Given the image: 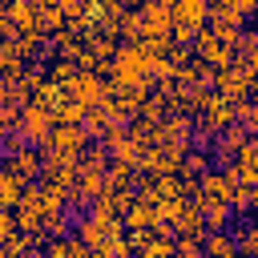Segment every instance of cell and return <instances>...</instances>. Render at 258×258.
I'll return each instance as SVG.
<instances>
[{
  "label": "cell",
  "instance_id": "e0dca14e",
  "mask_svg": "<svg viewBox=\"0 0 258 258\" xmlns=\"http://www.w3.org/2000/svg\"><path fill=\"white\" fill-rule=\"evenodd\" d=\"M44 258H73L69 238H48V242H44Z\"/></svg>",
  "mask_w": 258,
  "mask_h": 258
},
{
  "label": "cell",
  "instance_id": "8992f818",
  "mask_svg": "<svg viewBox=\"0 0 258 258\" xmlns=\"http://www.w3.org/2000/svg\"><path fill=\"white\" fill-rule=\"evenodd\" d=\"M24 181L8 169V165H0V210H16L20 206V198H24Z\"/></svg>",
  "mask_w": 258,
  "mask_h": 258
},
{
  "label": "cell",
  "instance_id": "5b68a950",
  "mask_svg": "<svg viewBox=\"0 0 258 258\" xmlns=\"http://www.w3.org/2000/svg\"><path fill=\"white\" fill-rule=\"evenodd\" d=\"M173 230H177V238H198V242H206V218H202V210L189 202V206L181 210V218L173 222Z\"/></svg>",
  "mask_w": 258,
  "mask_h": 258
},
{
  "label": "cell",
  "instance_id": "52a82bcc",
  "mask_svg": "<svg viewBox=\"0 0 258 258\" xmlns=\"http://www.w3.org/2000/svg\"><path fill=\"white\" fill-rule=\"evenodd\" d=\"M8 169L24 181V185H32L36 177H40V169H44V161H40V153H32V149H24V153H16L12 161H8Z\"/></svg>",
  "mask_w": 258,
  "mask_h": 258
},
{
  "label": "cell",
  "instance_id": "30bf717a",
  "mask_svg": "<svg viewBox=\"0 0 258 258\" xmlns=\"http://www.w3.org/2000/svg\"><path fill=\"white\" fill-rule=\"evenodd\" d=\"M56 125H85V117H89V105H81V101H73V97H64L60 105H56Z\"/></svg>",
  "mask_w": 258,
  "mask_h": 258
},
{
  "label": "cell",
  "instance_id": "3957f363",
  "mask_svg": "<svg viewBox=\"0 0 258 258\" xmlns=\"http://www.w3.org/2000/svg\"><path fill=\"white\" fill-rule=\"evenodd\" d=\"M230 125H234V101H226L222 93H210L206 105H202V121H198V129L210 133V137H218V133H226Z\"/></svg>",
  "mask_w": 258,
  "mask_h": 258
},
{
  "label": "cell",
  "instance_id": "d6986e66",
  "mask_svg": "<svg viewBox=\"0 0 258 258\" xmlns=\"http://www.w3.org/2000/svg\"><path fill=\"white\" fill-rule=\"evenodd\" d=\"M16 234V214L12 210H0V242H8Z\"/></svg>",
  "mask_w": 258,
  "mask_h": 258
},
{
  "label": "cell",
  "instance_id": "ac0fdd59",
  "mask_svg": "<svg viewBox=\"0 0 258 258\" xmlns=\"http://www.w3.org/2000/svg\"><path fill=\"white\" fill-rule=\"evenodd\" d=\"M141 258H177V254H173V242H161V238H157L153 246L141 250Z\"/></svg>",
  "mask_w": 258,
  "mask_h": 258
},
{
  "label": "cell",
  "instance_id": "2e32d148",
  "mask_svg": "<svg viewBox=\"0 0 258 258\" xmlns=\"http://www.w3.org/2000/svg\"><path fill=\"white\" fill-rule=\"evenodd\" d=\"M64 226H69V210H64V214H48V218H44V234H48V238H64Z\"/></svg>",
  "mask_w": 258,
  "mask_h": 258
},
{
  "label": "cell",
  "instance_id": "7c38bea8",
  "mask_svg": "<svg viewBox=\"0 0 258 258\" xmlns=\"http://www.w3.org/2000/svg\"><path fill=\"white\" fill-rule=\"evenodd\" d=\"M20 133V109H0V141H8V137H16Z\"/></svg>",
  "mask_w": 258,
  "mask_h": 258
},
{
  "label": "cell",
  "instance_id": "9c48e42d",
  "mask_svg": "<svg viewBox=\"0 0 258 258\" xmlns=\"http://www.w3.org/2000/svg\"><path fill=\"white\" fill-rule=\"evenodd\" d=\"M202 250H206V258H238V242L230 234H206Z\"/></svg>",
  "mask_w": 258,
  "mask_h": 258
},
{
  "label": "cell",
  "instance_id": "4fadbf2b",
  "mask_svg": "<svg viewBox=\"0 0 258 258\" xmlns=\"http://www.w3.org/2000/svg\"><path fill=\"white\" fill-rule=\"evenodd\" d=\"M185 206H189V198H173V202H157V218L173 226V222L181 218V210H185Z\"/></svg>",
  "mask_w": 258,
  "mask_h": 258
},
{
  "label": "cell",
  "instance_id": "277c9868",
  "mask_svg": "<svg viewBox=\"0 0 258 258\" xmlns=\"http://www.w3.org/2000/svg\"><path fill=\"white\" fill-rule=\"evenodd\" d=\"M198 210H202V218H206V230L210 234H226V226L234 222V210L226 206V202H194Z\"/></svg>",
  "mask_w": 258,
  "mask_h": 258
},
{
  "label": "cell",
  "instance_id": "ffe728a7",
  "mask_svg": "<svg viewBox=\"0 0 258 258\" xmlns=\"http://www.w3.org/2000/svg\"><path fill=\"white\" fill-rule=\"evenodd\" d=\"M254 24H258V16H254Z\"/></svg>",
  "mask_w": 258,
  "mask_h": 258
},
{
  "label": "cell",
  "instance_id": "5bb4252c",
  "mask_svg": "<svg viewBox=\"0 0 258 258\" xmlns=\"http://www.w3.org/2000/svg\"><path fill=\"white\" fill-rule=\"evenodd\" d=\"M153 242H157V234H153V230H129V234H125L129 254H133V250L141 254V250H145V246H153Z\"/></svg>",
  "mask_w": 258,
  "mask_h": 258
},
{
  "label": "cell",
  "instance_id": "6da1fadb",
  "mask_svg": "<svg viewBox=\"0 0 258 258\" xmlns=\"http://www.w3.org/2000/svg\"><path fill=\"white\" fill-rule=\"evenodd\" d=\"M206 20H210V4H202V0L173 4V40L177 44H194L206 32Z\"/></svg>",
  "mask_w": 258,
  "mask_h": 258
},
{
  "label": "cell",
  "instance_id": "7a4b0ae2",
  "mask_svg": "<svg viewBox=\"0 0 258 258\" xmlns=\"http://www.w3.org/2000/svg\"><path fill=\"white\" fill-rule=\"evenodd\" d=\"M52 129H56V117L48 113V109H40V105H24L20 109V137L28 141V145H48V137H52Z\"/></svg>",
  "mask_w": 258,
  "mask_h": 258
},
{
  "label": "cell",
  "instance_id": "8fae6325",
  "mask_svg": "<svg viewBox=\"0 0 258 258\" xmlns=\"http://www.w3.org/2000/svg\"><path fill=\"white\" fill-rule=\"evenodd\" d=\"M230 210H234V214L258 210V189H254V185H238V189H234V198H230Z\"/></svg>",
  "mask_w": 258,
  "mask_h": 258
},
{
  "label": "cell",
  "instance_id": "ba28073f",
  "mask_svg": "<svg viewBox=\"0 0 258 258\" xmlns=\"http://www.w3.org/2000/svg\"><path fill=\"white\" fill-rule=\"evenodd\" d=\"M121 222H125L129 230H157L161 218H157V206H149V202H133V210H129Z\"/></svg>",
  "mask_w": 258,
  "mask_h": 258
},
{
  "label": "cell",
  "instance_id": "9a60e30c",
  "mask_svg": "<svg viewBox=\"0 0 258 258\" xmlns=\"http://www.w3.org/2000/svg\"><path fill=\"white\" fill-rule=\"evenodd\" d=\"M173 254H177V258H206V250H202L198 238H177V242H173Z\"/></svg>",
  "mask_w": 258,
  "mask_h": 258
}]
</instances>
